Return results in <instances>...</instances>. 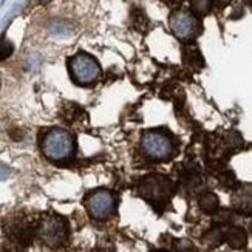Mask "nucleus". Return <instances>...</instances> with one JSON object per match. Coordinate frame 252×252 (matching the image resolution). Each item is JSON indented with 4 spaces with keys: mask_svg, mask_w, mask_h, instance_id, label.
I'll list each match as a JSON object with an SVG mask.
<instances>
[{
    "mask_svg": "<svg viewBox=\"0 0 252 252\" xmlns=\"http://www.w3.org/2000/svg\"><path fill=\"white\" fill-rule=\"evenodd\" d=\"M43 157L53 162H62L73 158L76 144L70 131L63 128H50L40 138Z\"/></svg>",
    "mask_w": 252,
    "mask_h": 252,
    "instance_id": "f257e3e1",
    "label": "nucleus"
},
{
    "mask_svg": "<svg viewBox=\"0 0 252 252\" xmlns=\"http://www.w3.org/2000/svg\"><path fill=\"white\" fill-rule=\"evenodd\" d=\"M68 71L74 84L92 85L101 76V65L93 56L87 53H76L68 61Z\"/></svg>",
    "mask_w": 252,
    "mask_h": 252,
    "instance_id": "f03ea898",
    "label": "nucleus"
},
{
    "mask_svg": "<svg viewBox=\"0 0 252 252\" xmlns=\"http://www.w3.org/2000/svg\"><path fill=\"white\" fill-rule=\"evenodd\" d=\"M36 232L43 245L48 248H61L67 243L68 224L59 215H45L39 221Z\"/></svg>",
    "mask_w": 252,
    "mask_h": 252,
    "instance_id": "7ed1b4c3",
    "label": "nucleus"
},
{
    "mask_svg": "<svg viewBox=\"0 0 252 252\" xmlns=\"http://www.w3.org/2000/svg\"><path fill=\"white\" fill-rule=\"evenodd\" d=\"M169 27L175 37L183 42H190L201 34V20L189 9H177L169 17Z\"/></svg>",
    "mask_w": 252,
    "mask_h": 252,
    "instance_id": "20e7f679",
    "label": "nucleus"
},
{
    "mask_svg": "<svg viewBox=\"0 0 252 252\" xmlns=\"http://www.w3.org/2000/svg\"><path fill=\"white\" fill-rule=\"evenodd\" d=\"M85 209L94 220H107L116 211V198L110 190L97 189L85 196Z\"/></svg>",
    "mask_w": 252,
    "mask_h": 252,
    "instance_id": "39448f33",
    "label": "nucleus"
},
{
    "mask_svg": "<svg viewBox=\"0 0 252 252\" xmlns=\"http://www.w3.org/2000/svg\"><path fill=\"white\" fill-rule=\"evenodd\" d=\"M141 146L149 158L158 161L167 159L173 153V141L169 135L162 133V131H147L141 138Z\"/></svg>",
    "mask_w": 252,
    "mask_h": 252,
    "instance_id": "423d86ee",
    "label": "nucleus"
},
{
    "mask_svg": "<svg viewBox=\"0 0 252 252\" xmlns=\"http://www.w3.org/2000/svg\"><path fill=\"white\" fill-rule=\"evenodd\" d=\"M170 189V183L161 177H150L144 180L139 186V193L147 200H161Z\"/></svg>",
    "mask_w": 252,
    "mask_h": 252,
    "instance_id": "0eeeda50",
    "label": "nucleus"
},
{
    "mask_svg": "<svg viewBox=\"0 0 252 252\" xmlns=\"http://www.w3.org/2000/svg\"><path fill=\"white\" fill-rule=\"evenodd\" d=\"M6 232L8 237L19 246H27L32 240V231L25 221H13L8 226Z\"/></svg>",
    "mask_w": 252,
    "mask_h": 252,
    "instance_id": "6e6552de",
    "label": "nucleus"
},
{
    "mask_svg": "<svg viewBox=\"0 0 252 252\" xmlns=\"http://www.w3.org/2000/svg\"><path fill=\"white\" fill-rule=\"evenodd\" d=\"M232 204L240 212L252 214V184H243L235 190Z\"/></svg>",
    "mask_w": 252,
    "mask_h": 252,
    "instance_id": "1a4fd4ad",
    "label": "nucleus"
},
{
    "mask_svg": "<svg viewBox=\"0 0 252 252\" xmlns=\"http://www.w3.org/2000/svg\"><path fill=\"white\" fill-rule=\"evenodd\" d=\"M183 61L184 63L190 68L200 70L204 67V59L201 56V51L198 50V47L190 43V45H186L183 48Z\"/></svg>",
    "mask_w": 252,
    "mask_h": 252,
    "instance_id": "9d476101",
    "label": "nucleus"
},
{
    "mask_svg": "<svg viewBox=\"0 0 252 252\" xmlns=\"http://www.w3.org/2000/svg\"><path fill=\"white\" fill-rule=\"evenodd\" d=\"M224 238L232 249H243L248 245V234L243 227H231Z\"/></svg>",
    "mask_w": 252,
    "mask_h": 252,
    "instance_id": "9b49d317",
    "label": "nucleus"
},
{
    "mask_svg": "<svg viewBox=\"0 0 252 252\" xmlns=\"http://www.w3.org/2000/svg\"><path fill=\"white\" fill-rule=\"evenodd\" d=\"M198 206L204 214H215L218 211V206H220V200H218V196L215 193L206 192L200 196Z\"/></svg>",
    "mask_w": 252,
    "mask_h": 252,
    "instance_id": "f8f14e48",
    "label": "nucleus"
},
{
    "mask_svg": "<svg viewBox=\"0 0 252 252\" xmlns=\"http://www.w3.org/2000/svg\"><path fill=\"white\" fill-rule=\"evenodd\" d=\"M224 240V235L220 229H211L209 232H206V235L203 237V242L211 246V248H215V246H220Z\"/></svg>",
    "mask_w": 252,
    "mask_h": 252,
    "instance_id": "ddd939ff",
    "label": "nucleus"
},
{
    "mask_svg": "<svg viewBox=\"0 0 252 252\" xmlns=\"http://www.w3.org/2000/svg\"><path fill=\"white\" fill-rule=\"evenodd\" d=\"M212 0H192V13L196 16H206L211 13Z\"/></svg>",
    "mask_w": 252,
    "mask_h": 252,
    "instance_id": "4468645a",
    "label": "nucleus"
},
{
    "mask_svg": "<svg viewBox=\"0 0 252 252\" xmlns=\"http://www.w3.org/2000/svg\"><path fill=\"white\" fill-rule=\"evenodd\" d=\"M13 51H14V45H13V43H11L5 37L0 39V62L8 59L11 54H13Z\"/></svg>",
    "mask_w": 252,
    "mask_h": 252,
    "instance_id": "2eb2a0df",
    "label": "nucleus"
},
{
    "mask_svg": "<svg viewBox=\"0 0 252 252\" xmlns=\"http://www.w3.org/2000/svg\"><path fill=\"white\" fill-rule=\"evenodd\" d=\"M226 144L231 146V147H240L243 144V139L237 133V131H229V133L226 135Z\"/></svg>",
    "mask_w": 252,
    "mask_h": 252,
    "instance_id": "dca6fc26",
    "label": "nucleus"
},
{
    "mask_svg": "<svg viewBox=\"0 0 252 252\" xmlns=\"http://www.w3.org/2000/svg\"><path fill=\"white\" fill-rule=\"evenodd\" d=\"M136 14H138V16H133V27L142 31V30L146 28V24H147L146 14L142 13V11H139V9H136Z\"/></svg>",
    "mask_w": 252,
    "mask_h": 252,
    "instance_id": "f3484780",
    "label": "nucleus"
},
{
    "mask_svg": "<svg viewBox=\"0 0 252 252\" xmlns=\"http://www.w3.org/2000/svg\"><path fill=\"white\" fill-rule=\"evenodd\" d=\"M175 251L177 252H196L195 246L190 242H188V240H180L177 246H175Z\"/></svg>",
    "mask_w": 252,
    "mask_h": 252,
    "instance_id": "a211bd4d",
    "label": "nucleus"
},
{
    "mask_svg": "<svg viewBox=\"0 0 252 252\" xmlns=\"http://www.w3.org/2000/svg\"><path fill=\"white\" fill-rule=\"evenodd\" d=\"M232 0H212V5H215L217 8H224V6H227L229 3H231Z\"/></svg>",
    "mask_w": 252,
    "mask_h": 252,
    "instance_id": "6ab92c4d",
    "label": "nucleus"
},
{
    "mask_svg": "<svg viewBox=\"0 0 252 252\" xmlns=\"http://www.w3.org/2000/svg\"><path fill=\"white\" fill-rule=\"evenodd\" d=\"M8 177V169L5 166H0V180H5Z\"/></svg>",
    "mask_w": 252,
    "mask_h": 252,
    "instance_id": "aec40b11",
    "label": "nucleus"
},
{
    "mask_svg": "<svg viewBox=\"0 0 252 252\" xmlns=\"http://www.w3.org/2000/svg\"><path fill=\"white\" fill-rule=\"evenodd\" d=\"M37 2H39V3H42V5H45V3H48V2H50V0H37Z\"/></svg>",
    "mask_w": 252,
    "mask_h": 252,
    "instance_id": "412c9836",
    "label": "nucleus"
},
{
    "mask_svg": "<svg viewBox=\"0 0 252 252\" xmlns=\"http://www.w3.org/2000/svg\"><path fill=\"white\" fill-rule=\"evenodd\" d=\"M2 252H14V251H9V249H5V251H2Z\"/></svg>",
    "mask_w": 252,
    "mask_h": 252,
    "instance_id": "4be33fe9",
    "label": "nucleus"
},
{
    "mask_svg": "<svg viewBox=\"0 0 252 252\" xmlns=\"http://www.w3.org/2000/svg\"><path fill=\"white\" fill-rule=\"evenodd\" d=\"M166 2H170V0H166Z\"/></svg>",
    "mask_w": 252,
    "mask_h": 252,
    "instance_id": "5701e85b",
    "label": "nucleus"
}]
</instances>
